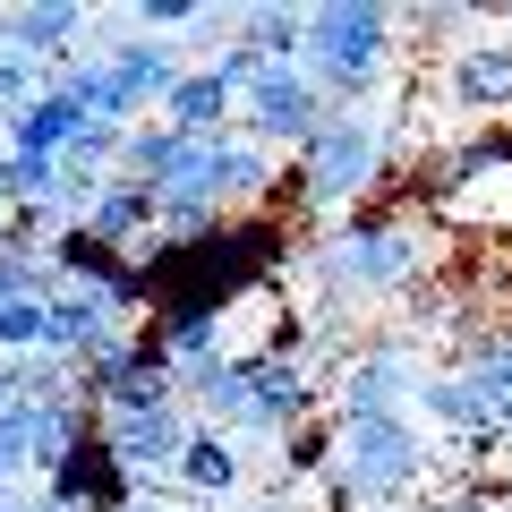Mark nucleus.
<instances>
[{
	"label": "nucleus",
	"mask_w": 512,
	"mask_h": 512,
	"mask_svg": "<svg viewBox=\"0 0 512 512\" xmlns=\"http://www.w3.org/2000/svg\"><path fill=\"white\" fill-rule=\"evenodd\" d=\"M384 154H393V120H384L376 103L325 111V120H316V137L291 154L282 188H291V205H316V214H333V205H342V214H350V205L384 180Z\"/></svg>",
	"instance_id": "2"
},
{
	"label": "nucleus",
	"mask_w": 512,
	"mask_h": 512,
	"mask_svg": "<svg viewBox=\"0 0 512 512\" xmlns=\"http://www.w3.org/2000/svg\"><path fill=\"white\" fill-rule=\"evenodd\" d=\"M504 35H512V9H504Z\"/></svg>",
	"instance_id": "26"
},
{
	"label": "nucleus",
	"mask_w": 512,
	"mask_h": 512,
	"mask_svg": "<svg viewBox=\"0 0 512 512\" xmlns=\"http://www.w3.org/2000/svg\"><path fill=\"white\" fill-rule=\"evenodd\" d=\"M419 376L427 367L410 359L402 342H367V350H350V367H342V384H333V419H410V402H419Z\"/></svg>",
	"instance_id": "6"
},
{
	"label": "nucleus",
	"mask_w": 512,
	"mask_h": 512,
	"mask_svg": "<svg viewBox=\"0 0 512 512\" xmlns=\"http://www.w3.org/2000/svg\"><path fill=\"white\" fill-rule=\"evenodd\" d=\"M461 376H470V393H487L495 419H504V402H512V325H504V333H478Z\"/></svg>",
	"instance_id": "20"
},
{
	"label": "nucleus",
	"mask_w": 512,
	"mask_h": 512,
	"mask_svg": "<svg viewBox=\"0 0 512 512\" xmlns=\"http://www.w3.org/2000/svg\"><path fill=\"white\" fill-rule=\"evenodd\" d=\"M419 410L436 427H453V436H487V427H504L487 393H470V376H419Z\"/></svg>",
	"instance_id": "17"
},
{
	"label": "nucleus",
	"mask_w": 512,
	"mask_h": 512,
	"mask_svg": "<svg viewBox=\"0 0 512 512\" xmlns=\"http://www.w3.org/2000/svg\"><path fill=\"white\" fill-rule=\"evenodd\" d=\"M393 35L402 26L384 0H325V9H308V35H299V77L325 94V111H359L402 60Z\"/></svg>",
	"instance_id": "1"
},
{
	"label": "nucleus",
	"mask_w": 512,
	"mask_h": 512,
	"mask_svg": "<svg viewBox=\"0 0 512 512\" xmlns=\"http://www.w3.org/2000/svg\"><path fill=\"white\" fill-rule=\"evenodd\" d=\"M0 205H9V154H0Z\"/></svg>",
	"instance_id": "25"
},
{
	"label": "nucleus",
	"mask_w": 512,
	"mask_h": 512,
	"mask_svg": "<svg viewBox=\"0 0 512 512\" xmlns=\"http://www.w3.org/2000/svg\"><path fill=\"white\" fill-rule=\"evenodd\" d=\"M43 350V299H0V359H35Z\"/></svg>",
	"instance_id": "21"
},
{
	"label": "nucleus",
	"mask_w": 512,
	"mask_h": 512,
	"mask_svg": "<svg viewBox=\"0 0 512 512\" xmlns=\"http://www.w3.org/2000/svg\"><path fill=\"white\" fill-rule=\"evenodd\" d=\"M35 94H43V69H35V60H18V52H0V120L26 111Z\"/></svg>",
	"instance_id": "23"
},
{
	"label": "nucleus",
	"mask_w": 512,
	"mask_h": 512,
	"mask_svg": "<svg viewBox=\"0 0 512 512\" xmlns=\"http://www.w3.org/2000/svg\"><path fill=\"white\" fill-rule=\"evenodd\" d=\"M316 274L333 282V299H384V291H410L427 274V239L419 222L384 214V205H350L342 239L316 256Z\"/></svg>",
	"instance_id": "4"
},
{
	"label": "nucleus",
	"mask_w": 512,
	"mask_h": 512,
	"mask_svg": "<svg viewBox=\"0 0 512 512\" xmlns=\"http://www.w3.org/2000/svg\"><path fill=\"white\" fill-rule=\"evenodd\" d=\"M171 478H180V495H197V504H214V495H231L239 478H248V461H239V436H222V427H188L180 461H171Z\"/></svg>",
	"instance_id": "14"
},
{
	"label": "nucleus",
	"mask_w": 512,
	"mask_h": 512,
	"mask_svg": "<svg viewBox=\"0 0 512 512\" xmlns=\"http://www.w3.org/2000/svg\"><path fill=\"white\" fill-rule=\"evenodd\" d=\"M94 427H103V453L120 461V478H128V487H146V478H171V461H180L197 410H188V402H163V410H94Z\"/></svg>",
	"instance_id": "7"
},
{
	"label": "nucleus",
	"mask_w": 512,
	"mask_h": 512,
	"mask_svg": "<svg viewBox=\"0 0 512 512\" xmlns=\"http://www.w3.org/2000/svg\"><path fill=\"white\" fill-rule=\"evenodd\" d=\"M316 120H325V94L299 77V60H282V69H256V86L239 94L231 128H248V146H265V154H282V146L299 154L316 137Z\"/></svg>",
	"instance_id": "5"
},
{
	"label": "nucleus",
	"mask_w": 512,
	"mask_h": 512,
	"mask_svg": "<svg viewBox=\"0 0 512 512\" xmlns=\"http://www.w3.org/2000/svg\"><path fill=\"white\" fill-rule=\"evenodd\" d=\"M77 43H86V9H77V0H35V9H0V52L35 60V69H60V60H77Z\"/></svg>",
	"instance_id": "8"
},
{
	"label": "nucleus",
	"mask_w": 512,
	"mask_h": 512,
	"mask_svg": "<svg viewBox=\"0 0 512 512\" xmlns=\"http://www.w3.org/2000/svg\"><path fill=\"white\" fill-rule=\"evenodd\" d=\"M231 111H239V94L214 69H188L163 94V128H180V137H231Z\"/></svg>",
	"instance_id": "15"
},
{
	"label": "nucleus",
	"mask_w": 512,
	"mask_h": 512,
	"mask_svg": "<svg viewBox=\"0 0 512 512\" xmlns=\"http://www.w3.org/2000/svg\"><path fill=\"white\" fill-rule=\"evenodd\" d=\"M427 512H495V504H487V495H436Z\"/></svg>",
	"instance_id": "24"
},
{
	"label": "nucleus",
	"mask_w": 512,
	"mask_h": 512,
	"mask_svg": "<svg viewBox=\"0 0 512 512\" xmlns=\"http://www.w3.org/2000/svg\"><path fill=\"white\" fill-rule=\"evenodd\" d=\"M180 154H188V137L180 128H163V120H137L120 137V180H146V188H163L171 171H180Z\"/></svg>",
	"instance_id": "18"
},
{
	"label": "nucleus",
	"mask_w": 512,
	"mask_h": 512,
	"mask_svg": "<svg viewBox=\"0 0 512 512\" xmlns=\"http://www.w3.org/2000/svg\"><path fill=\"white\" fill-rule=\"evenodd\" d=\"M77 222H86V239H103V248L137 256V239H154V188H146V180H120V171H103V188H94V205H86Z\"/></svg>",
	"instance_id": "12"
},
{
	"label": "nucleus",
	"mask_w": 512,
	"mask_h": 512,
	"mask_svg": "<svg viewBox=\"0 0 512 512\" xmlns=\"http://www.w3.org/2000/svg\"><path fill=\"white\" fill-rule=\"evenodd\" d=\"M26 436H35V419L9 402V410H0V487H18V478H26Z\"/></svg>",
	"instance_id": "22"
},
{
	"label": "nucleus",
	"mask_w": 512,
	"mask_h": 512,
	"mask_svg": "<svg viewBox=\"0 0 512 512\" xmlns=\"http://www.w3.org/2000/svg\"><path fill=\"white\" fill-rule=\"evenodd\" d=\"M299 35H308V9H291V0H256V9H231V43H248L265 69L299 60Z\"/></svg>",
	"instance_id": "16"
},
{
	"label": "nucleus",
	"mask_w": 512,
	"mask_h": 512,
	"mask_svg": "<svg viewBox=\"0 0 512 512\" xmlns=\"http://www.w3.org/2000/svg\"><path fill=\"white\" fill-rule=\"evenodd\" d=\"M419 478H427V444L410 419H350L333 436V495L350 512H402V495H419Z\"/></svg>",
	"instance_id": "3"
},
{
	"label": "nucleus",
	"mask_w": 512,
	"mask_h": 512,
	"mask_svg": "<svg viewBox=\"0 0 512 512\" xmlns=\"http://www.w3.org/2000/svg\"><path fill=\"white\" fill-rule=\"evenodd\" d=\"M444 86H453L461 111H512V35H495V18H487V35L453 43Z\"/></svg>",
	"instance_id": "9"
},
{
	"label": "nucleus",
	"mask_w": 512,
	"mask_h": 512,
	"mask_svg": "<svg viewBox=\"0 0 512 512\" xmlns=\"http://www.w3.org/2000/svg\"><path fill=\"white\" fill-rule=\"evenodd\" d=\"M77 128H86V111H77L69 94H52V86H43L26 111H9V120H0V154H35V163H60Z\"/></svg>",
	"instance_id": "13"
},
{
	"label": "nucleus",
	"mask_w": 512,
	"mask_h": 512,
	"mask_svg": "<svg viewBox=\"0 0 512 512\" xmlns=\"http://www.w3.org/2000/svg\"><path fill=\"white\" fill-rule=\"evenodd\" d=\"M333 410H308V419L291 427V436H274L282 444V478H316V470H333Z\"/></svg>",
	"instance_id": "19"
},
{
	"label": "nucleus",
	"mask_w": 512,
	"mask_h": 512,
	"mask_svg": "<svg viewBox=\"0 0 512 512\" xmlns=\"http://www.w3.org/2000/svg\"><path fill=\"white\" fill-rule=\"evenodd\" d=\"M120 333H128V325H120V316H111L94 291H60L52 308H43V359L86 367L94 350H103V342H120Z\"/></svg>",
	"instance_id": "11"
},
{
	"label": "nucleus",
	"mask_w": 512,
	"mask_h": 512,
	"mask_svg": "<svg viewBox=\"0 0 512 512\" xmlns=\"http://www.w3.org/2000/svg\"><path fill=\"white\" fill-rule=\"evenodd\" d=\"M504 427H512V402H504Z\"/></svg>",
	"instance_id": "27"
},
{
	"label": "nucleus",
	"mask_w": 512,
	"mask_h": 512,
	"mask_svg": "<svg viewBox=\"0 0 512 512\" xmlns=\"http://www.w3.org/2000/svg\"><path fill=\"white\" fill-rule=\"evenodd\" d=\"M325 402V393H316V376L299 359H256V384H248V427H239V436H291L299 419H308V410Z\"/></svg>",
	"instance_id": "10"
}]
</instances>
